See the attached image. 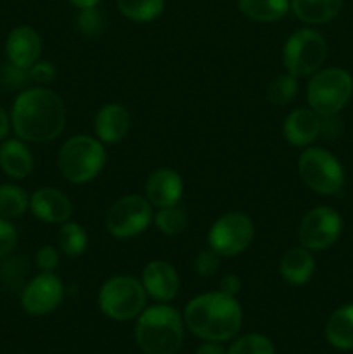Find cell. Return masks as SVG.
<instances>
[{"mask_svg":"<svg viewBox=\"0 0 353 354\" xmlns=\"http://www.w3.org/2000/svg\"><path fill=\"white\" fill-rule=\"evenodd\" d=\"M144 286L130 275H116L102 283L99 290V308L106 317L127 322L138 317L145 308Z\"/></svg>","mask_w":353,"mask_h":354,"instance_id":"8992f818","label":"cell"},{"mask_svg":"<svg viewBox=\"0 0 353 354\" xmlns=\"http://www.w3.org/2000/svg\"><path fill=\"white\" fill-rule=\"evenodd\" d=\"M142 286L145 294L159 303H168L179 292V273L168 261L156 259L145 265L142 272Z\"/></svg>","mask_w":353,"mask_h":354,"instance_id":"4fadbf2b","label":"cell"},{"mask_svg":"<svg viewBox=\"0 0 353 354\" xmlns=\"http://www.w3.org/2000/svg\"><path fill=\"white\" fill-rule=\"evenodd\" d=\"M9 128H10V120L7 116V113L3 111V107H0V140L7 137L9 133Z\"/></svg>","mask_w":353,"mask_h":354,"instance_id":"74e56055","label":"cell"},{"mask_svg":"<svg viewBox=\"0 0 353 354\" xmlns=\"http://www.w3.org/2000/svg\"><path fill=\"white\" fill-rule=\"evenodd\" d=\"M194 268L199 277H213L220 268V254H217L211 248L206 251H201L196 256Z\"/></svg>","mask_w":353,"mask_h":354,"instance_id":"1f68e13d","label":"cell"},{"mask_svg":"<svg viewBox=\"0 0 353 354\" xmlns=\"http://www.w3.org/2000/svg\"><path fill=\"white\" fill-rule=\"evenodd\" d=\"M17 232L16 227L6 218H0V258L10 254L16 248Z\"/></svg>","mask_w":353,"mask_h":354,"instance_id":"d6a6232c","label":"cell"},{"mask_svg":"<svg viewBox=\"0 0 353 354\" xmlns=\"http://www.w3.org/2000/svg\"><path fill=\"white\" fill-rule=\"evenodd\" d=\"M28 73H30L31 82L48 83L54 80L55 68H54V64L48 61H37L30 69H28Z\"/></svg>","mask_w":353,"mask_h":354,"instance_id":"e575fe53","label":"cell"},{"mask_svg":"<svg viewBox=\"0 0 353 354\" xmlns=\"http://www.w3.org/2000/svg\"><path fill=\"white\" fill-rule=\"evenodd\" d=\"M57 245L62 254L76 258V256H82L89 248V235L82 225L75 221H66L59 228Z\"/></svg>","mask_w":353,"mask_h":354,"instance_id":"d4e9b609","label":"cell"},{"mask_svg":"<svg viewBox=\"0 0 353 354\" xmlns=\"http://www.w3.org/2000/svg\"><path fill=\"white\" fill-rule=\"evenodd\" d=\"M241 290V279L234 273L230 275H225L224 279L220 280V292L227 294V296H234Z\"/></svg>","mask_w":353,"mask_h":354,"instance_id":"d590c367","label":"cell"},{"mask_svg":"<svg viewBox=\"0 0 353 354\" xmlns=\"http://www.w3.org/2000/svg\"><path fill=\"white\" fill-rule=\"evenodd\" d=\"M59 265V252L52 245H44L37 251V266L44 273H54Z\"/></svg>","mask_w":353,"mask_h":354,"instance_id":"836d02e7","label":"cell"},{"mask_svg":"<svg viewBox=\"0 0 353 354\" xmlns=\"http://www.w3.org/2000/svg\"><path fill=\"white\" fill-rule=\"evenodd\" d=\"M78 9H87V7H97L100 0H69Z\"/></svg>","mask_w":353,"mask_h":354,"instance_id":"f35d334b","label":"cell"},{"mask_svg":"<svg viewBox=\"0 0 353 354\" xmlns=\"http://www.w3.org/2000/svg\"><path fill=\"white\" fill-rule=\"evenodd\" d=\"M182 194L183 182L175 169H156L145 182V197L156 207L175 206L182 199Z\"/></svg>","mask_w":353,"mask_h":354,"instance_id":"2e32d148","label":"cell"},{"mask_svg":"<svg viewBox=\"0 0 353 354\" xmlns=\"http://www.w3.org/2000/svg\"><path fill=\"white\" fill-rule=\"evenodd\" d=\"M255 235L251 218L239 211L224 214L211 225L208 232V244L217 254L237 256L249 248Z\"/></svg>","mask_w":353,"mask_h":354,"instance_id":"30bf717a","label":"cell"},{"mask_svg":"<svg viewBox=\"0 0 353 354\" xmlns=\"http://www.w3.org/2000/svg\"><path fill=\"white\" fill-rule=\"evenodd\" d=\"M325 339L341 351L353 349V303L338 308L325 324Z\"/></svg>","mask_w":353,"mask_h":354,"instance_id":"44dd1931","label":"cell"},{"mask_svg":"<svg viewBox=\"0 0 353 354\" xmlns=\"http://www.w3.org/2000/svg\"><path fill=\"white\" fill-rule=\"evenodd\" d=\"M196 354H227V351H225V349L221 348L217 341H208V342H204L203 346H199V348H197Z\"/></svg>","mask_w":353,"mask_h":354,"instance_id":"8d00e7d4","label":"cell"},{"mask_svg":"<svg viewBox=\"0 0 353 354\" xmlns=\"http://www.w3.org/2000/svg\"><path fill=\"white\" fill-rule=\"evenodd\" d=\"M0 168L10 178L23 180L33 169V156L24 142L9 138L0 145Z\"/></svg>","mask_w":353,"mask_h":354,"instance_id":"ffe728a7","label":"cell"},{"mask_svg":"<svg viewBox=\"0 0 353 354\" xmlns=\"http://www.w3.org/2000/svg\"><path fill=\"white\" fill-rule=\"evenodd\" d=\"M106 21H104L102 12L97 7H87V9H80L76 14V30L87 38L99 37L104 31Z\"/></svg>","mask_w":353,"mask_h":354,"instance_id":"f1b7e54d","label":"cell"},{"mask_svg":"<svg viewBox=\"0 0 353 354\" xmlns=\"http://www.w3.org/2000/svg\"><path fill=\"white\" fill-rule=\"evenodd\" d=\"M31 213L45 223H66L73 214V204L66 194L54 187L38 189L30 199Z\"/></svg>","mask_w":353,"mask_h":354,"instance_id":"5bb4252c","label":"cell"},{"mask_svg":"<svg viewBox=\"0 0 353 354\" xmlns=\"http://www.w3.org/2000/svg\"><path fill=\"white\" fill-rule=\"evenodd\" d=\"M6 52L9 62L19 66V68L30 69L40 57V35L31 26L14 28L6 40Z\"/></svg>","mask_w":353,"mask_h":354,"instance_id":"e0dca14e","label":"cell"},{"mask_svg":"<svg viewBox=\"0 0 353 354\" xmlns=\"http://www.w3.org/2000/svg\"><path fill=\"white\" fill-rule=\"evenodd\" d=\"M30 82V73L28 69L19 68V66L12 64H3L0 68V83L7 88H21L23 85Z\"/></svg>","mask_w":353,"mask_h":354,"instance_id":"4dcf8cb0","label":"cell"},{"mask_svg":"<svg viewBox=\"0 0 353 354\" xmlns=\"http://www.w3.org/2000/svg\"><path fill=\"white\" fill-rule=\"evenodd\" d=\"M227 354H275V349H273L270 339H266L265 335L248 334L237 339L230 346Z\"/></svg>","mask_w":353,"mask_h":354,"instance_id":"f546056e","label":"cell"},{"mask_svg":"<svg viewBox=\"0 0 353 354\" xmlns=\"http://www.w3.org/2000/svg\"><path fill=\"white\" fill-rule=\"evenodd\" d=\"M130 128V114L121 104H106L100 107L93 120V130L102 144H118L123 140Z\"/></svg>","mask_w":353,"mask_h":354,"instance_id":"ac0fdd59","label":"cell"},{"mask_svg":"<svg viewBox=\"0 0 353 354\" xmlns=\"http://www.w3.org/2000/svg\"><path fill=\"white\" fill-rule=\"evenodd\" d=\"M151 206L152 204L149 203L147 197L137 194L121 197L107 211V232L116 239L137 237L154 220Z\"/></svg>","mask_w":353,"mask_h":354,"instance_id":"9c48e42d","label":"cell"},{"mask_svg":"<svg viewBox=\"0 0 353 354\" xmlns=\"http://www.w3.org/2000/svg\"><path fill=\"white\" fill-rule=\"evenodd\" d=\"M353 93V78L341 68H327L314 73L307 86L308 106L320 118L336 116Z\"/></svg>","mask_w":353,"mask_h":354,"instance_id":"5b68a950","label":"cell"},{"mask_svg":"<svg viewBox=\"0 0 353 354\" xmlns=\"http://www.w3.org/2000/svg\"><path fill=\"white\" fill-rule=\"evenodd\" d=\"M242 16L258 23H273L282 19L291 9L289 0H237Z\"/></svg>","mask_w":353,"mask_h":354,"instance_id":"603a6c76","label":"cell"},{"mask_svg":"<svg viewBox=\"0 0 353 354\" xmlns=\"http://www.w3.org/2000/svg\"><path fill=\"white\" fill-rule=\"evenodd\" d=\"M10 123L19 138L28 142H48L62 133L66 107L61 97L44 86L23 90L16 97Z\"/></svg>","mask_w":353,"mask_h":354,"instance_id":"6da1fadb","label":"cell"},{"mask_svg":"<svg viewBox=\"0 0 353 354\" xmlns=\"http://www.w3.org/2000/svg\"><path fill=\"white\" fill-rule=\"evenodd\" d=\"M294 16L307 24H324L334 19L343 0H289Z\"/></svg>","mask_w":353,"mask_h":354,"instance_id":"7402d4cb","label":"cell"},{"mask_svg":"<svg viewBox=\"0 0 353 354\" xmlns=\"http://www.w3.org/2000/svg\"><path fill=\"white\" fill-rule=\"evenodd\" d=\"M183 320L190 332L204 341H228L241 328L242 308L234 296L220 290L206 292L187 304Z\"/></svg>","mask_w":353,"mask_h":354,"instance_id":"7a4b0ae2","label":"cell"},{"mask_svg":"<svg viewBox=\"0 0 353 354\" xmlns=\"http://www.w3.org/2000/svg\"><path fill=\"white\" fill-rule=\"evenodd\" d=\"M280 277L291 286H305L315 273V259L307 248H293L280 259Z\"/></svg>","mask_w":353,"mask_h":354,"instance_id":"d6986e66","label":"cell"},{"mask_svg":"<svg viewBox=\"0 0 353 354\" xmlns=\"http://www.w3.org/2000/svg\"><path fill=\"white\" fill-rule=\"evenodd\" d=\"M62 296H64V287L61 279L54 273L42 272L24 287L21 306L33 317H44L52 313L61 304Z\"/></svg>","mask_w":353,"mask_h":354,"instance_id":"7c38bea8","label":"cell"},{"mask_svg":"<svg viewBox=\"0 0 353 354\" xmlns=\"http://www.w3.org/2000/svg\"><path fill=\"white\" fill-rule=\"evenodd\" d=\"M30 207V199L21 187L3 183L0 185V218H19Z\"/></svg>","mask_w":353,"mask_h":354,"instance_id":"484cf974","label":"cell"},{"mask_svg":"<svg viewBox=\"0 0 353 354\" xmlns=\"http://www.w3.org/2000/svg\"><path fill=\"white\" fill-rule=\"evenodd\" d=\"M106 161L107 154L102 142L99 138L87 137V135L68 138L57 156L61 175L76 185L96 178L104 169Z\"/></svg>","mask_w":353,"mask_h":354,"instance_id":"277c9868","label":"cell"},{"mask_svg":"<svg viewBox=\"0 0 353 354\" xmlns=\"http://www.w3.org/2000/svg\"><path fill=\"white\" fill-rule=\"evenodd\" d=\"M298 86L300 85H298L296 76H293L291 73H284V75L275 76L269 83L266 99L273 106H287L296 97Z\"/></svg>","mask_w":353,"mask_h":354,"instance_id":"4316f807","label":"cell"},{"mask_svg":"<svg viewBox=\"0 0 353 354\" xmlns=\"http://www.w3.org/2000/svg\"><path fill=\"white\" fill-rule=\"evenodd\" d=\"M343 230L341 216L329 206L314 207L301 220L298 239L308 251H324L339 239Z\"/></svg>","mask_w":353,"mask_h":354,"instance_id":"8fae6325","label":"cell"},{"mask_svg":"<svg viewBox=\"0 0 353 354\" xmlns=\"http://www.w3.org/2000/svg\"><path fill=\"white\" fill-rule=\"evenodd\" d=\"M118 10L134 23L158 19L165 10V0H116Z\"/></svg>","mask_w":353,"mask_h":354,"instance_id":"cb8c5ba5","label":"cell"},{"mask_svg":"<svg viewBox=\"0 0 353 354\" xmlns=\"http://www.w3.org/2000/svg\"><path fill=\"white\" fill-rule=\"evenodd\" d=\"M298 171L305 185L322 196H334L345 185V169L341 162L322 147L308 145L298 159Z\"/></svg>","mask_w":353,"mask_h":354,"instance_id":"52a82bcc","label":"cell"},{"mask_svg":"<svg viewBox=\"0 0 353 354\" xmlns=\"http://www.w3.org/2000/svg\"><path fill=\"white\" fill-rule=\"evenodd\" d=\"M327 55V44L317 30L301 28L286 40L282 48V62L287 73L300 78L310 76L320 69Z\"/></svg>","mask_w":353,"mask_h":354,"instance_id":"ba28073f","label":"cell"},{"mask_svg":"<svg viewBox=\"0 0 353 354\" xmlns=\"http://www.w3.org/2000/svg\"><path fill=\"white\" fill-rule=\"evenodd\" d=\"M154 225L161 234L170 235H180L187 227V214L182 207L168 206V207H159V211L154 216Z\"/></svg>","mask_w":353,"mask_h":354,"instance_id":"83f0119b","label":"cell"},{"mask_svg":"<svg viewBox=\"0 0 353 354\" xmlns=\"http://www.w3.org/2000/svg\"><path fill=\"white\" fill-rule=\"evenodd\" d=\"M135 339L145 354H175L183 339V322L168 304L144 308L138 315Z\"/></svg>","mask_w":353,"mask_h":354,"instance_id":"3957f363","label":"cell"},{"mask_svg":"<svg viewBox=\"0 0 353 354\" xmlns=\"http://www.w3.org/2000/svg\"><path fill=\"white\" fill-rule=\"evenodd\" d=\"M322 133V118L315 111L300 107L291 111L282 124V135L294 147H308Z\"/></svg>","mask_w":353,"mask_h":354,"instance_id":"9a60e30c","label":"cell"}]
</instances>
